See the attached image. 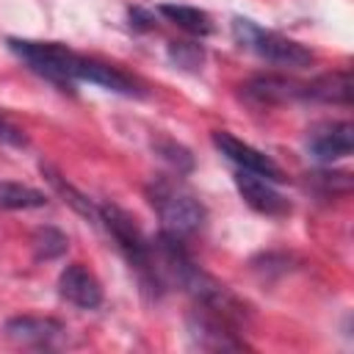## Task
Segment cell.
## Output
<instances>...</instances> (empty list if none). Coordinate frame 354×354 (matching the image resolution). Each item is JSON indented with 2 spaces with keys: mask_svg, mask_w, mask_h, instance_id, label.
I'll return each instance as SVG.
<instances>
[{
  "mask_svg": "<svg viewBox=\"0 0 354 354\" xmlns=\"http://www.w3.org/2000/svg\"><path fill=\"white\" fill-rule=\"evenodd\" d=\"M8 50L36 75L44 80L72 88L75 83L86 80L88 61L86 55L69 50L61 41H33V39H8Z\"/></svg>",
  "mask_w": 354,
  "mask_h": 354,
  "instance_id": "1",
  "label": "cell"
},
{
  "mask_svg": "<svg viewBox=\"0 0 354 354\" xmlns=\"http://www.w3.org/2000/svg\"><path fill=\"white\" fill-rule=\"evenodd\" d=\"M147 196L160 218V232L171 235V238H188L194 235L202 221H205V207L202 202L177 180L169 177H158L149 188Z\"/></svg>",
  "mask_w": 354,
  "mask_h": 354,
  "instance_id": "2",
  "label": "cell"
},
{
  "mask_svg": "<svg viewBox=\"0 0 354 354\" xmlns=\"http://www.w3.org/2000/svg\"><path fill=\"white\" fill-rule=\"evenodd\" d=\"M100 221L113 235L116 246L122 249V254L127 257V263L138 271V277L149 288H160L163 279H160L158 266H155V246L141 232V227L136 224V218L130 213H124L122 207H116V205H102L100 207Z\"/></svg>",
  "mask_w": 354,
  "mask_h": 354,
  "instance_id": "3",
  "label": "cell"
},
{
  "mask_svg": "<svg viewBox=\"0 0 354 354\" xmlns=\"http://www.w3.org/2000/svg\"><path fill=\"white\" fill-rule=\"evenodd\" d=\"M232 36L243 50H249L271 64H279V66H310L313 64V53L304 44H299L277 30H266L246 17L232 19Z\"/></svg>",
  "mask_w": 354,
  "mask_h": 354,
  "instance_id": "4",
  "label": "cell"
},
{
  "mask_svg": "<svg viewBox=\"0 0 354 354\" xmlns=\"http://www.w3.org/2000/svg\"><path fill=\"white\" fill-rule=\"evenodd\" d=\"M213 147H216L230 163H235L241 171H252V174L266 177V180H271V183H282V180H285V174H282V169L277 166L274 158H268L266 152L249 147L246 141L235 138V136L227 133V130H216V133H213Z\"/></svg>",
  "mask_w": 354,
  "mask_h": 354,
  "instance_id": "5",
  "label": "cell"
},
{
  "mask_svg": "<svg viewBox=\"0 0 354 354\" xmlns=\"http://www.w3.org/2000/svg\"><path fill=\"white\" fill-rule=\"evenodd\" d=\"M235 188H238V194L243 196V202L252 207V210H257V213H263V216H268V218H282V216H288L290 213V202L271 185V180H266V177H257V174H252V171H241L238 169V174H235Z\"/></svg>",
  "mask_w": 354,
  "mask_h": 354,
  "instance_id": "6",
  "label": "cell"
},
{
  "mask_svg": "<svg viewBox=\"0 0 354 354\" xmlns=\"http://www.w3.org/2000/svg\"><path fill=\"white\" fill-rule=\"evenodd\" d=\"M354 147V127L351 122H324L310 130L307 136V149L315 160L332 163L340 158H348Z\"/></svg>",
  "mask_w": 354,
  "mask_h": 354,
  "instance_id": "7",
  "label": "cell"
},
{
  "mask_svg": "<svg viewBox=\"0 0 354 354\" xmlns=\"http://www.w3.org/2000/svg\"><path fill=\"white\" fill-rule=\"evenodd\" d=\"M58 293L80 307V310H97L102 304V285L100 279L83 266V263H69L61 277H58Z\"/></svg>",
  "mask_w": 354,
  "mask_h": 354,
  "instance_id": "8",
  "label": "cell"
},
{
  "mask_svg": "<svg viewBox=\"0 0 354 354\" xmlns=\"http://www.w3.org/2000/svg\"><path fill=\"white\" fill-rule=\"evenodd\" d=\"M246 97L263 105H282V102L304 100V83L282 75H260L246 83Z\"/></svg>",
  "mask_w": 354,
  "mask_h": 354,
  "instance_id": "9",
  "label": "cell"
},
{
  "mask_svg": "<svg viewBox=\"0 0 354 354\" xmlns=\"http://www.w3.org/2000/svg\"><path fill=\"white\" fill-rule=\"evenodd\" d=\"M304 100L332 102V105H348L351 102V80H348V72H326L321 77L307 80L304 83Z\"/></svg>",
  "mask_w": 354,
  "mask_h": 354,
  "instance_id": "10",
  "label": "cell"
},
{
  "mask_svg": "<svg viewBox=\"0 0 354 354\" xmlns=\"http://www.w3.org/2000/svg\"><path fill=\"white\" fill-rule=\"evenodd\" d=\"M6 332L19 343H50L64 326L55 318H39V315H17L6 324Z\"/></svg>",
  "mask_w": 354,
  "mask_h": 354,
  "instance_id": "11",
  "label": "cell"
},
{
  "mask_svg": "<svg viewBox=\"0 0 354 354\" xmlns=\"http://www.w3.org/2000/svg\"><path fill=\"white\" fill-rule=\"evenodd\" d=\"M158 14H163L169 22H174L177 28L194 33V36H207L213 30V22L210 17L202 11V8H194V6H177V3H163L158 6Z\"/></svg>",
  "mask_w": 354,
  "mask_h": 354,
  "instance_id": "12",
  "label": "cell"
},
{
  "mask_svg": "<svg viewBox=\"0 0 354 354\" xmlns=\"http://www.w3.org/2000/svg\"><path fill=\"white\" fill-rule=\"evenodd\" d=\"M44 205H47V196L41 191L22 183H11V180L0 183V210H33Z\"/></svg>",
  "mask_w": 354,
  "mask_h": 354,
  "instance_id": "13",
  "label": "cell"
},
{
  "mask_svg": "<svg viewBox=\"0 0 354 354\" xmlns=\"http://www.w3.org/2000/svg\"><path fill=\"white\" fill-rule=\"evenodd\" d=\"M41 174H44V177L50 180V185L64 196V202H69L80 216H86V218H91V221H100V207H94L86 194H80L75 185H69V183H66L58 171H53L50 166H41Z\"/></svg>",
  "mask_w": 354,
  "mask_h": 354,
  "instance_id": "14",
  "label": "cell"
},
{
  "mask_svg": "<svg viewBox=\"0 0 354 354\" xmlns=\"http://www.w3.org/2000/svg\"><path fill=\"white\" fill-rule=\"evenodd\" d=\"M66 235L64 232H58V230H53V227H44V230H39L36 232V238H33V246H36V257L39 260H53V257H61L64 252H66Z\"/></svg>",
  "mask_w": 354,
  "mask_h": 354,
  "instance_id": "15",
  "label": "cell"
},
{
  "mask_svg": "<svg viewBox=\"0 0 354 354\" xmlns=\"http://www.w3.org/2000/svg\"><path fill=\"white\" fill-rule=\"evenodd\" d=\"M169 58L183 69H199L202 61H205V50L194 41H171L169 44Z\"/></svg>",
  "mask_w": 354,
  "mask_h": 354,
  "instance_id": "16",
  "label": "cell"
},
{
  "mask_svg": "<svg viewBox=\"0 0 354 354\" xmlns=\"http://www.w3.org/2000/svg\"><path fill=\"white\" fill-rule=\"evenodd\" d=\"M158 152H160L171 166H177V174H180V171H188V169L194 166L191 152H188V149H183V147H180V144H174V141H158Z\"/></svg>",
  "mask_w": 354,
  "mask_h": 354,
  "instance_id": "17",
  "label": "cell"
},
{
  "mask_svg": "<svg viewBox=\"0 0 354 354\" xmlns=\"http://www.w3.org/2000/svg\"><path fill=\"white\" fill-rule=\"evenodd\" d=\"M0 144L8 147H28V136L19 124H14L3 111H0Z\"/></svg>",
  "mask_w": 354,
  "mask_h": 354,
  "instance_id": "18",
  "label": "cell"
}]
</instances>
